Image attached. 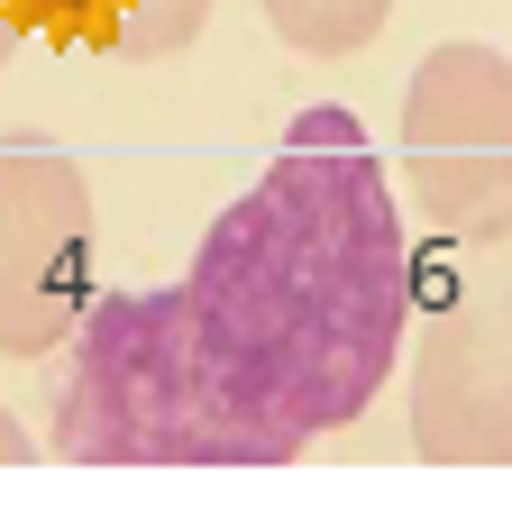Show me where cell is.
Segmentation results:
<instances>
[{"mask_svg": "<svg viewBox=\"0 0 512 512\" xmlns=\"http://www.w3.org/2000/svg\"><path fill=\"white\" fill-rule=\"evenodd\" d=\"M412 247L366 119L320 101L202 229L183 284L110 293L64 339L55 458L74 467H293L348 430L412 330Z\"/></svg>", "mask_w": 512, "mask_h": 512, "instance_id": "cell-1", "label": "cell"}, {"mask_svg": "<svg viewBox=\"0 0 512 512\" xmlns=\"http://www.w3.org/2000/svg\"><path fill=\"white\" fill-rule=\"evenodd\" d=\"M403 192L448 247L512 238V55L448 37L403 92Z\"/></svg>", "mask_w": 512, "mask_h": 512, "instance_id": "cell-2", "label": "cell"}, {"mask_svg": "<svg viewBox=\"0 0 512 512\" xmlns=\"http://www.w3.org/2000/svg\"><path fill=\"white\" fill-rule=\"evenodd\" d=\"M412 448L430 467H512V247L458 256L412 293Z\"/></svg>", "mask_w": 512, "mask_h": 512, "instance_id": "cell-3", "label": "cell"}, {"mask_svg": "<svg viewBox=\"0 0 512 512\" xmlns=\"http://www.w3.org/2000/svg\"><path fill=\"white\" fill-rule=\"evenodd\" d=\"M92 311V183L83 165L10 138L0 147V357H46Z\"/></svg>", "mask_w": 512, "mask_h": 512, "instance_id": "cell-4", "label": "cell"}, {"mask_svg": "<svg viewBox=\"0 0 512 512\" xmlns=\"http://www.w3.org/2000/svg\"><path fill=\"white\" fill-rule=\"evenodd\" d=\"M19 28L119 64H165L211 28V0H19Z\"/></svg>", "mask_w": 512, "mask_h": 512, "instance_id": "cell-5", "label": "cell"}, {"mask_svg": "<svg viewBox=\"0 0 512 512\" xmlns=\"http://www.w3.org/2000/svg\"><path fill=\"white\" fill-rule=\"evenodd\" d=\"M394 19V0H266V28L311 55V64H339V55H366Z\"/></svg>", "mask_w": 512, "mask_h": 512, "instance_id": "cell-6", "label": "cell"}, {"mask_svg": "<svg viewBox=\"0 0 512 512\" xmlns=\"http://www.w3.org/2000/svg\"><path fill=\"white\" fill-rule=\"evenodd\" d=\"M28 458H37V439L10 421V403H0V467H28Z\"/></svg>", "mask_w": 512, "mask_h": 512, "instance_id": "cell-7", "label": "cell"}, {"mask_svg": "<svg viewBox=\"0 0 512 512\" xmlns=\"http://www.w3.org/2000/svg\"><path fill=\"white\" fill-rule=\"evenodd\" d=\"M19 37H28V28H19V0H0V64L19 55Z\"/></svg>", "mask_w": 512, "mask_h": 512, "instance_id": "cell-8", "label": "cell"}]
</instances>
